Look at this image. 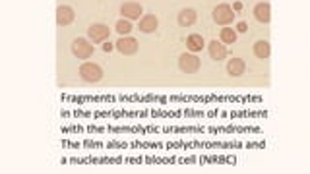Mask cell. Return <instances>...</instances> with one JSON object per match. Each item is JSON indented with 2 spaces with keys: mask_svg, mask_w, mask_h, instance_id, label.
<instances>
[{
  "mask_svg": "<svg viewBox=\"0 0 310 174\" xmlns=\"http://www.w3.org/2000/svg\"><path fill=\"white\" fill-rule=\"evenodd\" d=\"M70 50H72V54H74L77 60H89V58L93 56V52H95V47H93V43H91L89 39L77 37L72 41Z\"/></svg>",
  "mask_w": 310,
  "mask_h": 174,
  "instance_id": "6da1fadb",
  "label": "cell"
},
{
  "mask_svg": "<svg viewBox=\"0 0 310 174\" xmlns=\"http://www.w3.org/2000/svg\"><path fill=\"white\" fill-rule=\"evenodd\" d=\"M80 77L87 81V83H97V81H101V77H103V70L99 64L95 62H84L82 66H80Z\"/></svg>",
  "mask_w": 310,
  "mask_h": 174,
  "instance_id": "7a4b0ae2",
  "label": "cell"
},
{
  "mask_svg": "<svg viewBox=\"0 0 310 174\" xmlns=\"http://www.w3.org/2000/svg\"><path fill=\"white\" fill-rule=\"evenodd\" d=\"M200 64L202 60L196 56V52H184L178 56V68L184 74H196L200 70Z\"/></svg>",
  "mask_w": 310,
  "mask_h": 174,
  "instance_id": "3957f363",
  "label": "cell"
},
{
  "mask_svg": "<svg viewBox=\"0 0 310 174\" xmlns=\"http://www.w3.org/2000/svg\"><path fill=\"white\" fill-rule=\"evenodd\" d=\"M213 21L217 23V25H229L232 19H235V10L229 6V4H219V6H215L213 8Z\"/></svg>",
  "mask_w": 310,
  "mask_h": 174,
  "instance_id": "277c9868",
  "label": "cell"
},
{
  "mask_svg": "<svg viewBox=\"0 0 310 174\" xmlns=\"http://www.w3.org/2000/svg\"><path fill=\"white\" fill-rule=\"evenodd\" d=\"M111 35V29L105 23H93L87 29V39L93 43V45H99V43H105Z\"/></svg>",
  "mask_w": 310,
  "mask_h": 174,
  "instance_id": "5b68a950",
  "label": "cell"
},
{
  "mask_svg": "<svg viewBox=\"0 0 310 174\" xmlns=\"http://www.w3.org/2000/svg\"><path fill=\"white\" fill-rule=\"evenodd\" d=\"M116 50L120 52V54H124V56H132V54H136L138 52V41H136L134 37H128V35H124V37H120L118 41L115 43Z\"/></svg>",
  "mask_w": 310,
  "mask_h": 174,
  "instance_id": "8992f818",
  "label": "cell"
},
{
  "mask_svg": "<svg viewBox=\"0 0 310 174\" xmlns=\"http://www.w3.org/2000/svg\"><path fill=\"white\" fill-rule=\"evenodd\" d=\"M144 14V8H142V4L140 2H134V0H128L124 2L122 6H120V16H124L126 19H138L140 16Z\"/></svg>",
  "mask_w": 310,
  "mask_h": 174,
  "instance_id": "52a82bcc",
  "label": "cell"
},
{
  "mask_svg": "<svg viewBox=\"0 0 310 174\" xmlns=\"http://www.w3.org/2000/svg\"><path fill=\"white\" fill-rule=\"evenodd\" d=\"M157 27H159V19H157L155 14H145V16H142L140 25H138V29H140L142 33H145V35H147V33H155Z\"/></svg>",
  "mask_w": 310,
  "mask_h": 174,
  "instance_id": "ba28073f",
  "label": "cell"
},
{
  "mask_svg": "<svg viewBox=\"0 0 310 174\" xmlns=\"http://www.w3.org/2000/svg\"><path fill=\"white\" fill-rule=\"evenodd\" d=\"M76 18V14H74V10L66 6V4H62V6H58L57 8V23L60 27H64V25H70L72 21Z\"/></svg>",
  "mask_w": 310,
  "mask_h": 174,
  "instance_id": "9c48e42d",
  "label": "cell"
},
{
  "mask_svg": "<svg viewBox=\"0 0 310 174\" xmlns=\"http://www.w3.org/2000/svg\"><path fill=\"white\" fill-rule=\"evenodd\" d=\"M252 14H254L256 21H260V23H270L271 8L268 2H258V4L254 6V10H252Z\"/></svg>",
  "mask_w": 310,
  "mask_h": 174,
  "instance_id": "30bf717a",
  "label": "cell"
},
{
  "mask_svg": "<svg viewBox=\"0 0 310 174\" xmlns=\"http://www.w3.org/2000/svg\"><path fill=\"white\" fill-rule=\"evenodd\" d=\"M208 50H210V56H212L213 60H217V62L227 58V47L223 45L221 41H217V39L210 41V45H208Z\"/></svg>",
  "mask_w": 310,
  "mask_h": 174,
  "instance_id": "8fae6325",
  "label": "cell"
},
{
  "mask_svg": "<svg viewBox=\"0 0 310 174\" xmlns=\"http://www.w3.org/2000/svg\"><path fill=\"white\" fill-rule=\"evenodd\" d=\"M196 19H198V14H196V10L192 8H184L178 12V25L180 27H190L196 23Z\"/></svg>",
  "mask_w": 310,
  "mask_h": 174,
  "instance_id": "7c38bea8",
  "label": "cell"
},
{
  "mask_svg": "<svg viewBox=\"0 0 310 174\" xmlns=\"http://www.w3.org/2000/svg\"><path fill=\"white\" fill-rule=\"evenodd\" d=\"M227 72L235 77L242 76V74L246 72V62H244L242 58H231V60L227 62Z\"/></svg>",
  "mask_w": 310,
  "mask_h": 174,
  "instance_id": "4fadbf2b",
  "label": "cell"
},
{
  "mask_svg": "<svg viewBox=\"0 0 310 174\" xmlns=\"http://www.w3.org/2000/svg\"><path fill=\"white\" fill-rule=\"evenodd\" d=\"M205 45V41L200 33H190L188 37H186V48L190 50V52H200Z\"/></svg>",
  "mask_w": 310,
  "mask_h": 174,
  "instance_id": "5bb4252c",
  "label": "cell"
},
{
  "mask_svg": "<svg viewBox=\"0 0 310 174\" xmlns=\"http://www.w3.org/2000/svg\"><path fill=\"white\" fill-rule=\"evenodd\" d=\"M254 54H256V58H260V60L270 58L271 54L270 43H268V41H256V43H254Z\"/></svg>",
  "mask_w": 310,
  "mask_h": 174,
  "instance_id": "9a60e30c",
  "label": "cell"
},
{
  "mask_svg": "<svg viewBox=\"0 0 310 174\" xmlns=\"http://www.w3.org/2000/svg\"><path fill=\"white\" fill-rule=\"evenodd\" d=\"M219 37H221V43L223 45H232V43H237V37H239V31L237 29H231V27H225L221 29V33H219Z\"/></svg>",
  "mask_w": 310,
  "mask_h": 174,
  "instance_id": "2e32d148",
  "label": "cell"
},
{
  "mask_svg": "<svg viewBox=\"0 0 310 174\" xmlns=\"http://www.w3.org/2000/svg\"><path fill=\"white\" fill-rule=\"evenodd\" d=\"M115 31L116 33H120L122 37H124V35H130V31H132V21H130V19H124V18L118 19L115 23Z\"/></svg>",
  "mask_w": 310,
  "mask_h": 174,
  "instance_id": "e0dca14e",
  "label": "cell"
},
{
  "mask_svg": "<svg viewBox=\"0 0 310 174\" xmlns=\"http://www.w3.org/2000/svg\"><path fill=\"white\" fill-rule=\"evenodd\" d=\"M237 31H239V33H244V31H246V29H248V25H246V21H239V23H237Z\"/></svg>",
  "mask_w": 310,
  "mask_h": 174,
  "instance_id": "ac0fdd59",
  "label": "cell"
},
{
  "mask_svg": "<svg viewBox=\"0 0 310 174\" xmlns=\"http://www.w3.org/2000/svg\"><path fill=\"white\" fill-rule=\"evenodd\" d=\"M113 48H116L115 45H113V43H111V41H109V43H103V50H105V52H111V50H113Z\"/></svg>",
  "mask_w": 310,
  "mask_h": 174,
  "instance_id": "d6986e66",
  "label": "cell"
},
{
  "mask_svg": "<svg viewBox=\"0 0 310 174\" xmlns=\"http://www.w3.org/2000/svg\"><path fill=\"white\" fill-rule=\"evenodd\" d=\"M232 10H235V12H241L242 4H241V2H235V4H232Z\"/></svg>",
  "mask_w": 310,
  "mask_h": 174,
  "instance_id": "ffe728a7",
  "label": "cell"
}]
</instances>
